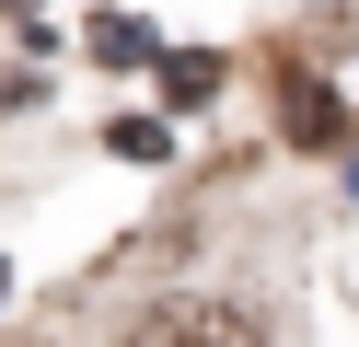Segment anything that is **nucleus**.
I'll return each mask as SVG.
<instances>
[{
	"label": "nucleus",
	"instance_id": "2",
	"mask_svg": "<svg viewBox=\"0 0 359 347\" xmlns=\"http://www.w3.org/2000/svg\"><path fill=\"white\" fill-rule=\"evenodd\" d=\"M93 58H104V69H140V58H151V23L104 12V23H93Z\"/></svg>",
	"mask_w": 359,
	"mask_h": 347
},
{
	"label": "nucleus",
	"instance_id": "1",
	"mask_svg": "<svg viewBox=\"0 0 359 347\" xmlns=\"http://www.w3.org/2000/svg\"><path fill=\"white\" fill-rule=\"evenodd\" d=\"M128 347H266V324L243 313V301H209V290H186V301H151Z\"/></svg>",
	"mask_w": 359,
	"mask_h": 347
}]
</instances>
